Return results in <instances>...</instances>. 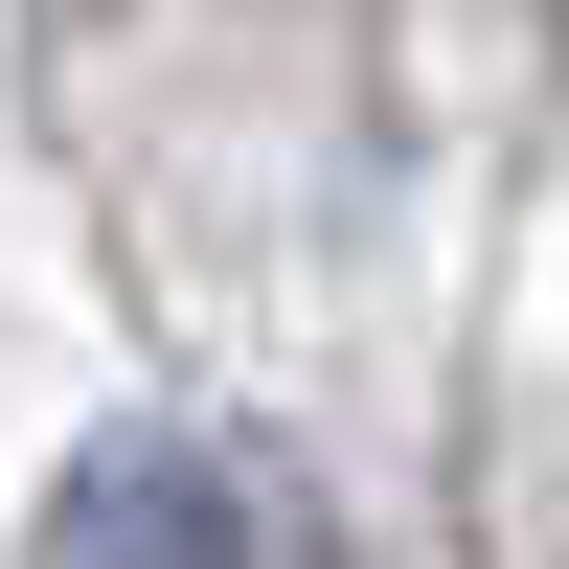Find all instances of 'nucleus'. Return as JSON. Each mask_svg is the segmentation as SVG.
<instances>
[{
  "label": "nucleus",
  "mask_w": 569,
  "mask_h": 569,
  "mask_svg": "<svg viewBox=\"0 0 569 569\" xmlns=\"http://www.w3.org/2000/svg\"><path fill=\"white\" fill-rule=\"evenodd\" d=\"M46 569H297V525L251 501V456L206 433H91L46 479Z\"/></svg>",
  "instance_id": "1"
}]
</instances>
